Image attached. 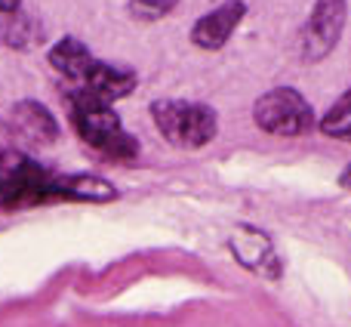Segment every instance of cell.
Wrapping results in <instances>:
<instances>
[{
	"label": "cell",
	"mask_w": 351,
	"mask_h": 327,
	"mask_svg": "<svg viewBox=\"0 0 351 327\" xmlns=\"http://www.w3.org/2000/svg\"><path fill=\"white\" fill-rule=\"evenodd\" d=\"M68 115L77 130V136L93 148V152L105 155L111 161H130L139 155V139L123 127L121 115L114 105L99 99L90 90H71L68 93Z\"/></svg>",
	"instance_id": "obj_1"
},
{
	"label": "cell",
	"mask_w": 351,
	"mask_h": 327,
	"mask_svg": "<svg viewBox=\"0 0 351 327\" xmlns=\"http://www.w3.org/2000/svg\"><path fill=\"white\" fill-rule=\"evenodd\" d=\"M47 198L68 201V173H53L19 148L0 152V210L40 204Z\"/></svg>",
	"instance_id": "obj_2"
},
{
	"label": "cell",
	"mask_w": 351,
	"mask_h": 327,
	"mask_svg": "<svg viewBox=\"0 0 351 327\" xmlns=\"http://www.w3.org/2000/svg\"><path fill=\"white\" fill-rule=\"evenodd\" d=\"M152 117L158 133L176 148H204L219 136V115L206 102L154 99Z\"/></svg>",
	"instance_id": "obj_3"
},
{
	"label": "cell",
	"mask_w": 351,
	"mask_h": 327,
	"mask_svg": "<svg viewBox=\"0 0 351 327\" xmlns=\"http://www.w3.org/2000/svg\"><path fill=\"white\" fill-rule=\"evenodd\" d=\"M253 121L262 133L271 136H305L317 127L311 102L296 87H271L253 105Z\"/></svg>",
	"instance_id": "obj_4"
},
{
	"label": "cell",
	"mask_w": 351,
	"mask_h": 327,
	"mask_svg": "<svg viewBox=\"0 0 351 327\" xmlns=\"http://www.w3.org/2000/svg\"><path fill=\"white\" fill-rule=\"evenodd\" d=\"M348 22V0H315L302 28V59L321 62L339 47Z\"/></svg>",
	"instance_id": "obj_5"
},
{
	"label": "cell",
	"mask_w": 351,
	"mask_h": 327,
	"mask_svg": "<svg viewBox=\"0 0 351 327\" xmlns=\"http://www.w3.org/2000/svg\"><path fill=\"white\" fill-rule=\"evenodd\" d=\"M228 247L231 256L241 262L247 272L262 275V278H280V256L274 247L271 235H265L256 225H237L228 235Z\"/></svg>",
	"instance_id": "obj_6"
},
{
	"label": "cell",
	"mask_w": 351,
	"mask_h": 327,
	"mask_svg": "<svg viewBox=\"0 0 351 327\" xmlns=\"http://www.w3.org/2000/svg\"><path fill=\"white\" fill-rule=\"evenodd\" d=\"M247 16V0H225L216 10L204 12L197 22L191 25V43L197 49H206V53H216L225 43L231 41V34L237 31V25Z\"/></svg>",
	"instance_id": "obj_7"
},
{
	"label": "cell",
	"mask_w": 351,
	"mask_h": 327,
	"mask_svg": "<svg viewBox=\"0 0 351 327\" xmlns=\"http://www.w3.org/2000/svg\"><path fill=\"white\" fill-rule=\"evenodd\" d=\"M6 127L28 146H53L59 139V121L37 99H19L6 115Z\"/></svg>",
	"instance_id": "obj_8"
},
{
	"label": "cell",
	"mask_w": 351,
	"mask_h": 327,
	"mask_svg": "<svg viewBox=\"0 0 351 327\" xmlns=\"http://www.w3.org/2000/svg\"><path fill=\"white\" fill-rule=\"evenodd\" d=\"M47 62L56 68L59 74H65L68 80H74V84L84 87V80L90 78L93 65H96V56H93V49L86 47L84 41H77V37H62L59 43H53L47 53Z\"/></svg>",
	"instance_id": "obj_9"
},
{
	"label": "cell",
	"mask_w": 351,
	"mask_h": 327,
	"mask_svg": "<svg viewBox=\"0 0 351 327\" xmlns=\"http://www.w3.org/2000/svg\"><path fill=\"white\" fill-rule=\"evenodd\" d=\"M136 87H139V78H136L133 68H123V65H114V62L99 59L80 90H90V93H96L99 99H105V102H114V99L130 96Z\"/></svg>",
	"instance_id": "obj_10"
},
{
	"label": "cell",
	"mask_w": 351,
	"mask_h": 327,
	"mask_svg": "<svg viewBox=\"0 0 351 327\" xmlns=\"http://www.w3.org/2000/svg\"><path fill=\"white\" fill-rule=\"evenodd\" d=\"M40 41H43V25L34 16H28L22 10L0 12V47H10L16 53H28Z\"/></svg>",
	"instance_id": "obj_11"
},
{
	"label": "cell",
	"mask_w": 351,
	"mask_h": 327,
	"mask_svg": "<svg viewBox=\"0 0 351 327\" xmlns=\"http://www.w3.org/2000/svg\"><path fill=\"white\" fill-rule=\"evenodd\" d=\"M317 130L330 139H342L351 142V87L317 117Z\"/></svg>",
	"instance_id": "obj_12"
},
{
	"label": "cell",
	"mask_w": 351,
	"mask_h": 327,
	"mask_svg": "<svg viewBox=\"0 0 351 327\" xmlns=\"http://www.w3.org/2000/svg\"><path fill=\"white\" fill-rule=\"evenodd\" d=\"M179 6V0H130V16L136 22H158V19L170 16V12Z\"/></svg>",
	"instance_id": "obj_13"
},
{
	"label": "cell",
	"mask_w": 351,
	"mask_h": 327,
	"mask_svg": "<svg viewBox=\"0 0 351 327\" xmlns=\"http://www.w3.org/2000/svg\"><path fill=\"white\" fill-rule=\"evenodd\" d=\"M22 10V0H0V12H16Z\"/></svg>",
	"instance_id": "obj_14"
},
{
	"label": "cell",
	"mask_w": 351,
	"mask_h": 327,
	"mask_svg": "<svg viewBox=\"0 0 351 327\" xmlns=\"http://www.w3.org/2000/svg\"><path fill=\"white\" fill-rule=\"evenodd\" d=\"M339 185H342V188H351V164L339 173Z\"/></svg>",
	"instance_id": "obj_15"
}]
</instances>
